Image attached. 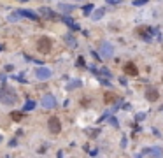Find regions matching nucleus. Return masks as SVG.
<instances>
[{
  "instance_id": "f257e3e1",
  "label": "nucleus",
  "mask_w": 163,
  "mask_h": 158,
  "mask_svg": "<svg viewBox=\"0 0 163 158\" xmlns=\"http://www.w3.org/2000/svg\"><path fill=\"white\" fill-rule=\"evenodd\" d=\"M0 102L5 105H14L16 102H18V95H16V92H14V88L7 86V84H4V86L0 88Z\"/></svg>"
},
{
  "instance_id": "f03ea898",
  "label": "nucleus",
  "mask_w": 163,
  "mask_h": 158,
  "mask_svg": "<svg viewBox=\"0 0 163 158\" xmlns=\"http://www.w3.org/2000/svg\"><path fill=\"white\" fill-rule=\"evenodd\" d=\"M51 48H53V42H51L49 37H40V39L37 40V49H39L40 53H49Z\"/></svg>"
},
{
  "instance_id": "7ed1b4c3",
  "label": "nucleus",
  "mask_w": 163,
  "mask_h": 158,
  "mask_svg": "<svg viewBox=\"0 0 163 158\" xmlns=\"http://www.w3.org/2000/svg\"><path fill=\"white\" fill-rule=\"evenodd\" d=\"M48 127H49V132H51L53 135H58V134L62 132V123H60V119H58L56 116H53V118H49V121H48Z\"/></svg>"
},
{
  "instance_id": "20e7f679",
  "label": "nucleus",
  "mask_w": 163,
  "mask_h": 158,
  "mask_svg": "<svg viewBox=\"0 0 163 158\" xmlns=\"http://www.w3.org/2000/svg\"><path fill=\"white\" fill-rule=\"evenodd\" d=\"M100 55H102V58H105V60L112 58V55H114V48H112V44L102 42L100 44Z\"/></svg>"
},
{
  "instance_id": "39448f33",
  "label": "nucleus",
  "mask_w": 163,
  "mask_h": 158,
  "mask_svg": "<svg viewBox=\"0 0 163 158\" xmlns=\"http://www.w3.org/2000/svg\"><path fill=\"white\" fill-rule=\"evenodd\" d=\"M139 156H163L161 148H144Z\"/></svg>"
},
{
  "instance_id": "423d86ee",
  "label": "nucleus",
  "mask_w": 163,
  "mask_h": 158,
  "mask_svg": "<svg viewBox=\"0 0 163 158\" xmlns=\"http://www.w3.org/2000/svg\"><path fill=\"white\" fill-rule=\"evenodd\" d=\"M42 107H44V109H53V107H56V98H54L51 93H46V95L42 97Z\"/></svg>"
},
{
  "instance_id": "0eeeda50",
  "label": "nucleus",
  "mask_w": 163,
  "mask_h": 158,
  "mask_svg": "<svg viewBox=\"0 0 163 158\" xmlns=\"http://www.w3.org/2000/svg\"><path fill=\"white\" fill-rule=\"evenodd\" d=\"M145 98H147L149 102H156L160 98L158 90H156V88H153V86H149L147 90H145Z\"/></svg>"
},
{
  "instance_id": "6e6552de",
  "label": "nucleus",
  "mask_w": 163,
  "mask_h": 158,
  "mask_svg": "<svg viewBox=\"0 0 163 158\" xmlns=\"http://www.w3.org/2000/svg\"><path fill=\"white\" fill-rule=\"evenodd\" d=\"M123 70H125V74H126V76H137V74H139V69H137V65H135V63H132V61L125 63Z\"/></svg>"
},
{
  "instance_id": "1a4fd4ad",
  "label": "nucleus",
  "mask_w": 163,
  "mask_h": 158,
  "mask_svg": "<svg viewBox=\"0 0 163 158\" xmlns=\"http://www.w3.org/2000/svg\"><path fill=\"white\" fill-rule=\"evenodd\" d=\"M51 74H53V72H51V69H48V67H39V69H37V77L39 79H49Z\"/></svg>"
},
{
  "instance_id": "9d476101",
  "label": "nucleus",
  "mask_w": 163,
  "mask_h": 158,
  "mask_svg": "<svg viewBox=\"0 0 163 158\" xmlns=\"http://www.w3.org/2000/svg\"><path fill=\"white\" fill-rule=\"evenodd\" d=\"M137 34L140 35L144 40H151V34H153V30H151V28H139Z\"/></svg>"
},
{
  "instance_id": "9b49d317",
  "label": "nucleus",
  "mask_w": 163,
  "mask_h": 158,
  "mask_svg": "<svg viewBox=\"0 0 163 158\" xmlns=\"http://www.w3.org/2000/svg\"><path fill=\"white\" fill-rule=\"evenodd\" d=\"M40 14H42L44 18H49V19H56V18H58L56 14H54L51 9H48V7H40Z\"/></svg>"
},
{
  "instance_id": "f8f14e48",
  "label": "nucleus",
  "mask_w": 163,
  "mask_h": 158,
  "mask_svg": "<svg viewBox=\"0 0 163 158\" xmlns=\"http://www.w3.org/2000/svg\"><path fill=\"white\" fill-rule=\"evenodd\" d=\"M19 16L30 18V19H33V21H37V19H39V16H37L35 13H32V11H25V9H21V11H19Z\"/></svg>"
},
{
  "instance_id": "ddd939ff",
  "label": "nucleus",
  "mask_w": 163,
  "mask_h": 158,
  "mask_svg": "<svg viewBox=\"0 0 163 158\" xmlns=\"http://www.w3.org/2000/svg\"><path fill=\"white\" fill-rule=\"evenodd\" d=\"M58 7L62 9V11H63V13H65V14L72 13V9H75V7H72V5H67V4H60V5H58Z\"/></svg>"
},
{
  "instance_id": "4468645a",
  "label": "nucleus",
  "mask_w": 163,
  "mask_h": 158,
  "mask_svg": "<svg viewBox=\"0 0 163 158\" xmlns=\"http://www.w3.org/2000/svg\"><path fill=\"white\" fill-rule=\"evenodd\" d=\"M81 81H70V83L67 84V88H69V90H75V88H81Z\"/></svg>"
},
{
  "instance_id": "2eb2a0df",
  "label": "nucleus",
  "mask_w": 163,
  "mask_h": 158,
  "mask_svg": "<svg viewBox=\"0 0 163 158\" xmlns=\"http://www.w3.org/2000/svg\"><path fill=\"white\" fill-rule=\"evenodd\" d=\"M35 109V102L33 100H27V104H25V107H23V111H32Z\"/></svg>"
},
{
  "instance_id": "dca6fc26",
  "label": "nucleus",
  "mask_w": 163,
  "mask_h": 158,
  "mask_svg": "<svg viewBox=\"0 0 163 158\" xmlns=\"http://www.w3.org/2000/svg\"><path fill=\"white\" fill-rule=\"evenodd\" d=\"M91 11H93V5L91 4H88V5H84V7H83V14H84V16H88Z\"/></svg>"
},
{
  "instance_id": "f3484780",
  "label": "nucleus",
  "mask_w": 163,
  "mask_h": 158,
  "mask_svg": "<svg viewBox=\"0 0 163 158\" xmlns=\"http://www.w3.org/2000/svg\"><path fill=\"white\" fill-rule=\"evenodd\" d=\"M104 13H105L104 9H98L97 13H93V19H100V18L104 16Z\"/></svg>"
},
{
  "instance_id": "a211bd4d",
  "label": "nucleus",
  "mask_w": 163,
  "mask_h": 158,
  "mask_svg": "<svg viewBox=\"0 0 163 158\" xmlns=\"http://www.w3.org/2000/svg\"><path fill=\"white\" fill-rule=\"evenodd\" d=\"M11 118H13L14 121H19V119L23 118V113H11Z\"/></svg>"
},
{
  "instance_id": "6ab92c4d",
  "label": "nucleus",
  "mask_w": 163,
  "mask_h": 158,
  "mask_svg": "<svg viewBox=\"0 0 163 158\" xmlns=\"http://www.w3.org/2000/svg\"><path fill=\"white\" fill-rule=\"evenodd\" d=\"M114 100H116V97L112 95V93H107V95H105V102H107V104H110V102H114Z\"/></svg>"
},
{
  "instance_id": "aec40b11",
  "label": "nucleus",
  "mask_w": 163,
  "mask_h": 158,
  "mask_svg": "<svg viewBox=\"0 0 163 158\" xmlns=\"http://www.w3.org/2000/svg\"><path fill=\"white\" fill-rule=\"evenodd\" d=\"M84 65H86V63H84V58L79 56L77 58V67H84Z\"/></svg>"
},
{
  "instance_id": "412c9836",
  "label": "nucleus",
  "mask_w": 163,
  "mask_h": 158,
  "mask_svg": "<svg viewBox=\"0 0 163 158\" xmlns=\"http://www.w3.org/2000/svg\"><path fill=\"white\" fill-rule=\"evenodd\" d=\"M109 123H110V125H114V127H118V119H116L114 116H112V118L109 119Z\"/></svg>"
},
{
  "instance_id": "4be33fe9",
  "label": "nucleus",
  "mask_w": 163,
  "mask_h": 158,
  "mask_svg": "<svg viewBox=\"0 0 163 158\" xmlns=\"http://www.w3.org/2000/svg\"><path fill=\"white\" fill-rule=\"evenodd\" d=\"M144 118H145L144 113H139V114H137V121H140V119H144Z\"/></svg>"
},
{
  "instance_id": "5701e85b",
  "label": "nucleus",
  "mask_w": 163,
  "mask_h": 158,
  "mask_svg": "<svg viewBox=\"0 0 163 158\" xmlns=\"http://www.w3.org/2000/svg\"><path fill=\"white\" fill-rule=\"evenodd\" d=\"M67 42H69V44H72V46H75V40L72 39L70 35H69V37H67Z\"/></svg>"
},
{
  "instance_id": "b1692460",
  "label": "nucleus",
  "mask_w": 163,
  "mask_h": 158,
  "mask_svg": "<svg viewBox=\"0 0 163 158\" xmlns=\"http://www.w3.org/2000/svg\"><path fill=\"white\" fill-rule=\"evenodd\" d=\"M145 2H147V0H135L133 4H135V5H140V4H145Z\"/></svg>"
},
{
  "instance_id": "393cba45",
  "label": "nucleus",
  "mask_w": 163,
  "mask_h": 158,
  "mask_svg": "<svg viewBox=\"0 0 163 158\" xmlns=\"http://www.w3.org/2000/svg\"><path fill=\"white\" fill-rule=\"evenodd\" d=\"M2 49H4V46H2V44H0V51H2Z\"/></svg>"
},
{
  "instance_id": "a878e982",
  "label": "nucleus",
  "mask_w": 163,
  "mask_h": 158,
  "mask_svg": "<svg viewBox=\"0 0 163 158\" xmlns=\"http://www.w3.org/2000/svg\"><path fill=\"white\" fill-rule=\"evenodd\" d=\"M19 2H27V0H19Z\"/></svg>"
}]
</instances>
